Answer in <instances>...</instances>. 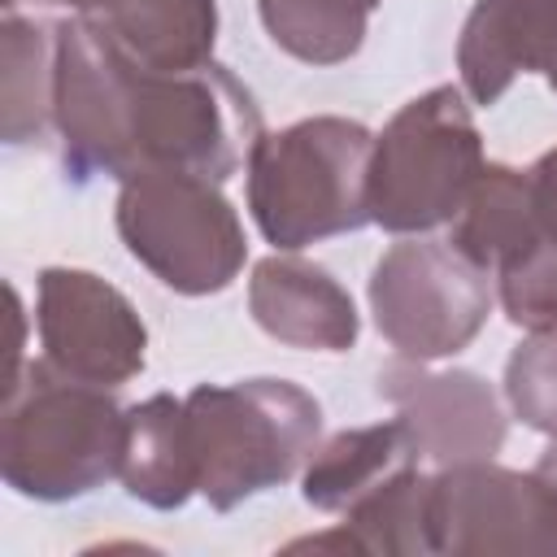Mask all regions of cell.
<instances>
[{"label": "cell", "instance_id": "1", "mask_svg": "<svg viewBox=\"0 0 557 557\" xmlns=\"http://www.w3.org/2000/svg\"><path fill=\"white\" fill-rule=\"evenodd\" d=\"M52 131L74 183L148 170L226 183L265 135L252 91L226 65L157 70L83 17L57 22Z\"/></svg>", "mask_w": 557, "mask_h": 557}, {"label": "cell", "instance_id": "2", "mask_svg": "<svg viewBox=\"0 0 557 557\" xmlns=\"http://www.w3.org/2000/svg\"><path fill=\"white\" fill-rule=\"evenodd\" d=\"M126 409L109 387L78 383L52 361H17L4 383L0 474L26 500H78L122 474Z\"/></svg>", "mask_w": 557, "mask_h": 557}, {"label": "cell", "instance_id": "3", "mask_svg": "<svg viewBox=\"0 0 557 557\" xmlns=\"http://www.w3.org/2000/svg\"><path fill=\"white\" fill-rule=\"evenodd\" d=\"M374 135L352 117H300L248 152V209L278 252L361 231L370 222Z\"/></svg>", "mask_w": 557, "mask_h": 557}, {"label": "cell", "instance_id": "4", "mask_svg": "<svg viewBox=\"0 0 557 557\" xmlns=\"http://www.w3.org/2000/svg\"><path fill=\"white\" fill-rule=\"evenodd\" d=\"M196 496L218 513L305 470L322 435V405L287 379L200 383L183 396Z\"/></svg>", "mask_w": 557, "mask_h": 557}, {"label": "cell", "instance_id": "5", "mask_svg": "<svg viewBox=\"0 0 557 557\" xmlns=\"http://www.w3.org/2000/svg\"><path fill=\"white\" fill-rule=\"evenodd\" d=\"M483 174V139L466 96L444 83L413 96L374 135L370 222L392 235H418L461 213Z\"/></svg>", "mask_w": 557, "mask_h": 557}, {"label": "cell", "instance_id": "6", "mask_svg": "<svg viewBox=\"0 0 557 557\" xmlns=\"http://www.w3.org/2000/svg\"><path fill=\"white\" fill-rule=\"evenodd\" d=\"M113 218L126 252L178 296H213L244 270L248 239L213 178L183 170L135 174L122 183Z\"/></svg>", "mask_w": 557, "mask_h": 557}, {"label": "cell", "instance_id": "7", "mask_svg": "<svg viewBox=\"0 0 557 557\" xmlns=\"http://www.w3.org/2000/svg\"><path fill=\"white\" fill-rule=\"evenodd\" d=\"M370 313L400 357L444 361L461 352L492 313L487 270L448 239L392 244L370 274Z\"/></svg>", "mask_w": 557, "mask_h": 557}, {"label": "cell", "instance_id": "8", "mask_svg": "<svg viewBox=\"0 0 557 557\" xmlns=\"http://www.w3.org/2000/svg\"><path fill=\"white\" fill-rule=\"evenodd\" d=\"M431 553H557V487L492 457L444 466L431 474Z\"/></svg>", "mask_w": 557, "mask_h": 557}, {"label": "cell", "instance_id": "9", "mask_svg": "<svg viewBox=\"0 0 557 557\" xmlns=\"http://www.w3.org/2000/svg\"><path fill=\"white\" fill-rule=\"evenodd\" d=\"M44 361L96 387L131 383L148 361V326L135 305L91 270L48 265L35 283Z\"/></svg>", "mask_w": 557, "mask_h": 557}, {"label": "cell", "instance_id": "10", "mask_svg": "<svg viewBox=\"0 0 557 557\" xmlns=\"http://www.w3.org/2000/svg\"><path fill=\"white\" fill-rule=\"evenodd\" d=\"M379 396L396 405L418 461L435 470L496 457L509 431L492 383L474 370H426V361L396 357L379 370Z\"/></svg>", "mask_w": 557, "mask_h": 557}, {"label": "cell", "instance_id": "11", "mask_svg": "<svg viewBox=\"0 0 557 557\" xmlns=\"http://www.w3.org/2000/svg\"><path fill=\"white\" fill-rule=\"evenodd\" d=\"M461 87L496 104L518 74H544L557 91V0H479L457 39Z\"/></svg>", "mask_w": 557, "mask_h": 557}, {"label": "cell", "instance_id": "12", "mask_svg": "<svg viewBox=\"0 0 557 557\" xmlns=\"http://www.w3.org/2000/svg\"><path fill=\"white\" fill-rule=\"evenodd\" d=\"M248 309L270 339L305 352H348L361 331L352 296L322 265L283 252L252 265Z\"/></svg>", "mask_w": 557, "mask_h": 557}, {"label": "cell", "instance_id": "13", "mask_svg": "<svg viewBox=\"0 0 557 557\" xmlns=\"http://www.w3.org/2000/svg\"><path fill=\"white\" fill-rule=\"evenodd\" d=\"M122 52L157 70H196L213 61L218 0H70Z\"/></svg>", "mask_w": 557, "mask_h": 557}, {"label": "cell", "instance_id": "14", "mask_svg": "<svg viewBox=\"0 0 557 557\" xmlns=\"http://www.w3.org/2000/svg\"><path fill=\"white\" fill-rule=\"evenodd\" d=\"M409 466H418V453L400 418L352 426L313 448V457L300 470V496L322 513H344L348 505H357Z\"/></svg>", "mask_w": 557, "mask_h": 557}, {"label": "cell", "instance_id": "15", "mask_svg": "<svg viewBox=\"0 0 557 557\" xmlns=\"http://www.w3.org/2000/svg\"><path fill=\"white\" fill-rule=\"evenodd\" d=\"M117 479L148 509H178L196 496V461L183 400L157 392L126 409V453Z\"/></svg>", "mask_w": 557, "mask_h": 557}, {"label": "cell", "instance_id": "16", "mask_svg": "<svg viewBox=\"0 0 557 557\" xmlns=\"http://www.w3.org/2000/svg\"><path fill=\"white\" fill-rule=\"evenodd\" d=\"M339 531L296 540L292 548H348V553H392L426 557L431 553V474L418 466L379 483L370 496L339 513Z\"/></svg>", "mask_w": 557, "mask_h": 557}, {"label": "cell", "instance_id": "17", "mask_svg": "<svg viewBox=\"0 0 557 557\" xmlns=\"http://www.w3.org/2000/svg\"><path fill=\"white\" fill-rule=\"evenodd\" d=\"M540 235L544 226L535 218L527 170L513 165H483L461 213L448 222V244L461 248L483 270H500L513 252H522Z\"/></svg>", "mask_w": 557, "mask_h": 557}, {"label": "cell", "instance_id": "18", "mask_svg": "<svg viewBox=\"0 0 557 557\" xmlns=\"http://www.w3.org/2000/svg\"><path fill=\"white\" fill-rule=\"evenodd\" d=\"M0 91H4V144H39L52 126L57 87V22L9 13L0 26Z\"/></svg>", "mask_w": 557, "mask_h": 557}, {"label": "cell", "instance_id": "19", "mask_svg": "<svg viewBox=\"0 0 557 557\" xmlns=\"http://www.w3.org/2000/svg\"><path fill=\"white\" fill-rule=\"evenodd\" d=\"M379 0H257L265 35L305 65H339L366 44Z\"/></svg>", "mask_w": 557, "mask_h": 557}, {"label": "cell", "instance_id": "20", "mask_svg": "<svg viewBox=\"0 0 557 557\" xmlns=\"http://www.w3.org/2000/svg\"><path fill=\"white\" fill-rule=\"evenodd\" d=\"M500 309L522 331H557V239L540 235L500 270Z\"/></svg>", "mask_w": 557, "mask_h": 557}, {"label": "cell", "instance_id": "21", "mask_svg": "<svg viewBox=\"0 0 557 557\" xmlns=\"http://www.w3.org/2000/svg\"><path fill=\"white\" fill-rule=\"evenodd\" d=\"M505 400L522 426L557 435V331H531L505 361Z\"/></svg>", "mask_w": 557, "mask_h": 557}, {"label": "cell", "instance_id": "22", "mask_svg": "<svg viewBox=\"0 0 557 557\" xmlns=\"http://www.w3.org/2000/svg\"><path fill=\"white\" fill-rule=\"evenodd\" d=\"M527 183H531V200H535V218H540L544 235L557 239V148H548L527 170Z\"/></svg>", "mask_w": 557, "mask_h": 557}, {"label": "cell", "instance_id": "23", "mask_svg": "<svg viewBox=\"0 0 557 557\" xmlns=\"http://www.w3.org/2000/svg\"><path fill=\"white\" fill-rule=\"evenodd\" d=\"M535 474H540V479H548V483L557 487V435H553V444L540 453V461H535Z\"/></svg>", "mask_w": 557, "mask_h": 557}, {"label": "cell", "instance_id": "24", "mask_svg": "<svg viewBox=\"0 0 557 557\" xmlns=\"http://www.w3.org/2000/svg\"><path fill=\"white\" fill-rule=\"evenodd\" d=\"M4 4H9V9H13V4H17V0H4ZM48 4H65V9H70V0H48Z\"/></svg>", "mask_w": 557, "mask_h": 557}]
</instances>
